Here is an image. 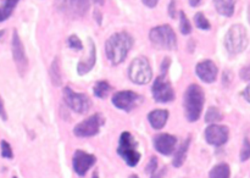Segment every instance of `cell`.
<instances>
[{"label": "cell", "instance_id": "cell-1", "mask_svg": "<svg viewBox=\"0 0 250 178\" xmlns=\"http://www.w3.org/2000/svg\"><path fill=\"white\" fill-rule=\"evenodd\" d=\"M133 45V38L127 32H119L110 37L105 44L107 59L112 65H119L128 55Z\"/></svg>", "mask_w": 250, "mask_h": 178}, {"label": "cell", "instance_id": "cell-2", "mask_svg": "<svg viewBox=\"0 0 250 178\" xmlns=\"http://www.w3.org/2000/svg\"><path fill=\"white\" fill-rule=\"evenodd\" d=\"M204 92L198 84H190L187 88L183 98L186 119L189 122H195L200 119L203 106H204Z\"/></svg>", "mask_w": 250, "mask_h": 178}, {"label": "cell", "instance_id": "cell-3", "mask_svg": "<svg viewBox=\"0 0 250 178\" xmlns=\"http://www.w3.org/2000/svg\"><path fill=\"white\" fill-rule=\"evenodd\" d=\"M248 43V33L246 27L242 24H233L225 36V46L231 55L243 53Z\"/></svg>", "mask_w": 250, "mask_h": 178}, {"label": "cell", "instance_id": "cell-4", "mask_svg": "<svg viewBox=\"0 0 250 178\" xmlns=\"http://www.w3.org/2000/svg\"><path fill=\"white\" fill-rule=\"evenodd\" d=\"M149 38L153 45L158 49H164V50L177 49V37L168 24H161L151 28Z\"/></svg>", "mask_w": 250, "mask_h": 178}, {"label": "cell", "instance_id": "cell-5", "mask_svg": "<svg viewBox=\"0 0 250 178\" xmlns=\"http://www.w3.org/2000/svg\"><path fill=\"white\" fill-rule=\"evenodd\" d=\"M137 148H138V143L133 138V136L129 132H124L121 137H120L117 153L126 161V163L129 167L137 166L139 160H141V154L137 150Z\"/></svg>", "mask_w": 250, "mask_h": 178}, {"label": "cell", "instance_id": "cell-6", "mask_svg": "<svg viewBox=\"0 0 250 178\" xmlns=\"http://www.w3.org/2000/svg\"><path fill=\"white\" fill-rule=\"evenodd\" d=\"M129 79L139 85L148 84L153 78L150 63L146 58H137L131 62L128 68Z\"/></svg>", "mask_w": 250, "mask_h": 178}, {"label": "cell", "instance_id": "cell-7", "mask_svg": "<svg viewBox=\"0 0 250 178\" xmlns=\"http://www.w3.org/2000/svg\"><path fill=\"white\" fill-rule=\"evenodd\" d=\"M63 99L66 105L77 114H85L89 111L92 102L90 99L83 93H76L70 87L63 88Z\"/></svg>", "mask_w": 250, "mask_h": 178}, {"label": "cell", "instance_id": "cell-8", "mask_svg": "<svg viewBox=\"0 0 250 178\" xmlns=\"http://www.w3.org/2000/svg\"><path fill=\"white\" fill-rule=\"evenodd\" d=\"M104 124V117L100 114L92 115L87 119L78 123L73 129V134L78 138H89L99 133L100 127Z\"/></svg>", "mask_w": 250, "mask_h": 178}, {"label": "cell", "instance_id": "cell-9", "mask_svg": "<svg viewBox=\"0 0 250 178\" xmlns=\"http://www.w3.org/2000/svg\"><path fill=\"white\" fill-rule=\"evenodd\" d=\"M154 99L158 102H170L175 100V90H173L171 83L166 79L165 75H161L154 80L153 88H151Z\"/></svg>", "mask_w": 250, "mask_h": 178}, {"label": "cell", "instance_id": "cell-10", "mask_svg": "<svg viewBox=\"0 0 250 178\" xmlns=\"http://www.w3.org/2000/svg\"><path fill=\"white\" fill-rule=\"evenodd\" d=\"M143 101V98L137 93L131 92V90H122V92H117L116 94L112 97V104L120 110L124 111H132L136 109L141 102Z\"/></svg>", "mask_w": 250, "mask_h": 178}, {"label": "cell", "instance_id": "cell-11", "mask_svg": "<svg viewBox=\"0 0 250 178\" xmlns=\"http://www.w3.org/2000/svg\"><path fill=\"white\" fill-rule=\"evenodd\" d=\"M229 131L226 126H220V124H210L205 129V139L210 145L221 146L229 140Z\"/></svg>", "mask_w": 250, "mask_h": 178}, {"label": "cell", "instance_id": "cell-12", "mask_svg": "<svg viewBox=\"0 0 250 178\" xmlns=\"http://www.w3.org/2000/svg\"><path fill=\"white\" fill-rule=\"evenodd\" d=\"M12 56H14V61L16 63V67L19 70V72L23 76L24 71L27 70V65H28V61H27L26 53H24V46L22 44L21 39H20L19 34L16 31H14L12 34Z\"/></svg>", "mask_w": 250, "mask_h": 178}, {"label": "cell", "instance_id": "cell-13", "mask_svg": "<svg viewBox=\"0 0 250 178\" xmlns=\"http://www.w3.org/2000/svg\"><path fill=\"white\" fill-rule=\"evenodd\" d=\"M95 161H97V158L94 155H92V154H88L82 150H77L73 154V170H75V172L80 177H83L88 172V170L94 165Z\"/></svg>", "mask_w": 250, "mask_h": 178}, {"label": "cell", "instance_id": "cell-14", "mask_svg": "<svg viewBox=\"0 0 250 178\" xmlns=\"http://www.w3.org/2000/svg\"><path fill=\"white\" fill-rule=\"evenodd\" d=\"M153 144L158 153L163 154V155H171L176 149L177 138L167 133L158 134L154 137Z\"/></svg>", "mask_w": 250, "mask_h": 178}, {"label": "cell", "instance_id": "cell-15", "mask_svg": "<svg viewBox=\"0 0 250 178\" xmlns=\"http://www.w3.org/2000/svg\"><path fill=\"white\" fill-rule=\"evenodd\" d=\"M195 72L203 82L212 83L216 79L219 70H217V66L215 65L214 61L204 60L198 63L197 67H195Z\"/></svg>", "mask_w": 250, "mask_h": 178}, {"label": "cell", "instance_id": "cell-16", "mask_svg": "<svg viewBox=\"0 0 250 178\" xmlns=\"http://www.w3.org/2000/svg\"><path fill=\"white\" fill-rule=\"evenodd\" d=\"M89 56H88L87 60H82L77 65V72L80 76L85 75V73L89 72L95 65V61H97V51H95V45L93 43L92 39H89Z\"/></svg>", "mask_w": 250, "mask_h": 178}, {"label": "cell", "instance_id": "cell-17", "mask_svg": "<svg viewBox=\"0 0 250 178\" xmlns=\"http://www.w3.org/2000/svg\"><path fill=\"white\" fill-rule=\"evenodd\" d=\"M168 119L167 110H154L148 115V121L154 129H161Z\"/></svg>", "mask_w": 250, "mask_h": 178}, {"label": "cell", "instance_id": "cell-18", "mask_svg": "<svg viewBox=\"0 0 250 178\" xmlns=\"http://www.w3.org/2000/svg\"><path fill=\"white\" fill-rule=\"evenodd\" d=\"M237 0H214V5L216 11L220 15L226 17H231L234 12Z\"/></svg>", "mask_w": 250, "mask_h": 178}, {"label": "cell", "instance_id": "cell-19", "mask_svg": "<svg viewBox=\"0 0 250 178\" xmlns=\"http://www.w3.org/2000/svg\"><path fill=\"white\" fill-rule=\"evenodd\" d=\"M68 1H70L71 7H72V10L76 14L84 15L89 10L92 2L102 5L104 0H68Z\"/></svg>", "mask_w": 250, "mask_h": 178}, {"label": "cell", "instance_id": "cell-20", "mask_svg": "<svg viewBox=\"0 0 250 178\" xmlns=\"http://www.w3.org/2000/svg\"><path fill=\"white\" fill-rule=\"evenodd\" d=\"M189 145H190V138L188 137V138L183 141L182 145L178 148V150L176 151L175 156H173L172 165L175 166L176 168L181 167V166L183 165V162H185L186 156H187V153H188V149H189Z\"/></svg>", "mask_w": 250, "mask_h": 178}, {"label": "cell", "instance_id": "cell-21", "mask_svg": "<svg viewBox=\"0 0 250 178\" xmlns=\"http://www.w3.org/2000/svg\"><path fill=\"white\" fill-rule=\"evenodd\" d=\"M49 75H50V79L54 85L59 87L62 83V75H61V67H60V61L58 58L54 59L53 63L49 70Z\"/></svg>", "mask_w": 250, "mask_h": 178}, {"label": "cell", "instance_id": "cell-22", "mask_svg": "<svg viewBox=\"0 0 250 178\" xmlns=\"http://www.w3.org/2000/svg\"><path fill=\"white\" fill-rule=\"evenodd\" d=\"M19 1L20 0H4V2L0 5V22H4L5 20L11 16L12 11Z\"/></svg>", "mask_w": 250, "mask_h": 178}, {"label": "cell", "instance_id": "cell-23", "mask_svg": "<svg viewBox=\"0 0 250 178\" xmlns=\"http://www.w3.org/2000/svg\"><path fill=\"white\" fill-rule=\"evenodd\" d=\"M231 170L227 163H219L209 173V178H229Z\"/></svg>", "mask_w": 250, "mask_h": 178}, {"label": "cell", "instance_id": "cell-24", "mask_svg": "<svg viewBox=\"0 0 250 178\" xmlns=\"http://www.w3.org/2000/svg\"><path fill=\"white\" fill-rule=\"evenodd\" d=\"M111 92V85L106 80H99L94 85V95L99 99H105Z\"/></svg>", "mask_w": 250, "mask_h": 178}, {"label": "cell", "instance_id": "cell-25", "mask_svg": "<svg viewBox=\"0 0 250 178\" xmlns=\"http://www.w3.org/2000/svg\"><path fill=\"white\" fill-rule=\"evenodd\" d=\"M222 119V114L217 107L211 106L208 109L207 114H205V121L208 123H215V122H219Z\"/></svg>", "mask_w": 250, "mask_h": 178}, {"label": "cell", "instance_id": "cell-26", "mask_svg": "<svg viewBox=\"0 0 250 178\" xmlns=\"http://www.w3.org/2000/svg\"><path fill=\"white\" fill-rule=\"evenodd\" d=\"M194 23L198 28L203 29V31H208V29L211 28V24H210L209 20L205 17V15L203 14V12H197V14H195Z\"/></svg>", "mask_w": 250, "mask_h": 178}, {"label": "cell", "instance_id": "cell-27", "mask_svg": "<svg viewBox=\"0 0 250 178\" xmlns=\"http://www.w3.org/2000/svg\"><path fill=\"white\" fill-rule=\"evenodd\" d=\"M180 29L182 32V34H185V36H187V34H189L192 32V24H190L187 15L183 11L180 12Z\"/></svg>", "mask_w": 250, "mask_h": 178}, {"label": "cell", "instance_id": "cell-28", "mask_svg": "<svg viewBox=\"0 0 250 178\" xmlns=\"http://www.w3.org/2000/svg\"><path fill=\"white\" fill-rule=\"evenodd\" d=\"M67 45L68 48L73 49V50H82L83 44L81 39L77 36H70L67 39Z\"/></svg>", "mask_w": 250, "mask_h": 178}, {"label": "cell", "instance_id": "cell-29", "mask_svg": "<svg viewBox=\"0 0 250 178\" xmlns=\"http://www.w3.org/2000/svg\"><path fill=\"white\" fill-rule=\"evenodd\" d=\"M250 158V140L248 138H244L243 146L241 150V161H247Z\"/></svg>", "mask_w": 250, "mask_h": 178}, {"label": "cell", "instance_id": "cell-30", "mask_svg": "<svg viewBox=\"0 0 250 178\" xmlns=\"http://www.w3.org/2000/svg\"><path fill=\"white\" fill-rule=\"evenodd\" d=\"M0 145H1V156L5 158H12V156H14V154H12V149H11V145H10L9 143H7L6 140H1V143H0Z\"/></svg>", "mask_w": 250, "mask_h": 178}, {"label": "cell", "instance_id": "cell-31", "mask_svg": "<svg viewBox=\"0 0 250 178\" xmlns=\"http://www.w3.org/2000/svg\"><path fill=\"white\" fill-rule=\"evenodd\" d=\"M156 170H158V158L154 156V158H150V161L148 162V165H146V172L148 173V175H151V173L155 172Z\"/></svg>", "mask_w": 250, "mask_h": 178}, {"label": "cell", "instance_id": "cell-32", "mask_svg": "<svg viewBox=\"0 0 250 178\" xmlns=\"http://www.w3.org/2000/svg\"><path fill=\"white\" fill-rule=\"evenodd\" d=\"M166 172H167V168L164 167V168H161V170H156L155 172L151 173L150 176H151V178H164L165 177Z\"/></svg>", "mask_w": 250, "mask_h": 178}, {"label": "cell", "instance_id": "cell-33", "mask_svg": "<svg viewBox=\"0 0 250 178\" xmlns=\"http://www.w3.org/2000/svg\"><path fill=\"white\" fill-rule=\"evenodd\" d=\"M241 77L243 78L244 80H249L250 79V65L244 67L243 70L241 71Z\"/></svg>", "mask_w": 250, "mask_h": 178}, {"label": "cell", "instance_id": "cell-34", "mask_svg": "<svg viewBox=\"0 0 250 178\" xmlns=\"http://www.w3.org/2000/svg\"><path fill=\"white\" fill-rule=\"evenodd\" d=\"M0 117H1V119H4V121H6L7 119V115H6V111H5L4 101H2L1 97H0Z\"/></svg>", "mask_w": 250, "mask_h": 178}, {"label": "cell", "instance_id": "cell-35", "mask_svg": "<svg viewBox=\"0 0 250 178\" xmlns=\"http://www.w3.org/2000/svg\"><path fill=\"white\" fill-rule=\"evenodd\" d=\"M168 14H170V16L172 17V19H175L176 17V1L175 0H171L170 7H168Z\"/></svg>", "mask_w": 250, "mask_h": 178}, {"label": "cell", "instance_id": "cell-36", "mask_svg": "<svg viewBox=\"0 0 250 178\" xmlns=\"http://www.w3.org/2000/svg\"><path fill=\"white\" fill-rule=\"evenodd\" d=\"M168 66H170V59L166 58L165 60H164V62L161 63V72H163V75H165V73L167 72Z\"/></svg>", "mask_w": 250, "mask_h": 178}, {"label": "cell", "instance_id": "cell-37", "mask_svg": "<svg viewBox=\"0 0 250 178\" xmlns=\"http://www.w3.org/2000/svg\"><path fill=\"white\" fill-rule=\"evenodd\" d=\"M142 1H143V4L146 5V6H148V7H155L156 5H158V1L159 0H142Z\"/></svg>", "mask_w": 250, "mask_h": 178}, {"label": "cell", "instance_id": "cell-38", "mask_svg": "<svg viewBox=\"0 0 250 178\" xmlns=\"http://www.w3.org/2000/svg\"><path fill=\"white\" fill-rule=\"evenodd\" d=\"M243 97H244V99L247 100V101L250 102V84L248 85V87L246 88V89H244Z\"/></svg>", "mask_w": 250, "mask_h": 178}, {"label": "cell", "instance_id": "cell-39", "mask_svg": "<svg viewBox=\"0 0 250 178\" xmlns=\"http://www.w3.org/2000/svg\"><path fill=\"white\" fill-rule=\"evenodd\" d=\"M200 1H202V0H189V5L190 6L195 7L200 4Z\"/></svg>", "mask_w": 250, "mask_h": 178}, {"label": "cell", "instance_id": "cell-40", "mask_svg": "<svg viewBox=\"0 0 250 178\" xmlns=\"http://www.w3.org/2000/svg\"><path fill=\"white\" fill-rule=\"evenodd\" d=\"M94 19H97L98 23H99V24L102 23V16H100V15H99V11H98V10L94 12Z\"/></svg>", "mask_w": 250, "mask_h": 178}, {"label": "cell", "instance_id": "cell-41", "mask_svg": "<svg viewBox=\"0 0 250 178\" xmlns=\"http://www.w3.org/2000/svg\"><path fill=\"white\" fill-rule=\"evenodd\" d=\"M93 178H99V176H98V172L93 173Z\"/></svg>", "mask_w": 250, "mask_h": 178}, {"label": "cell", "instance_id": "cell-42", "mask_svg": "<svg viewBox=\"0 0 250 178\" xmlns=\"http://www.w3.org/2000/svg\"><path fill=\"white\" fill-rule=\"evenodd\" d=\"M248 20H249V23H250V6H249V9H248Z\"/></svg>", "mask_w": 250, "mask_h": 178}, {"label": "cell", "instance_id": "cell-43", "mask_svg": "<svg viewBox=\"0 0 250 178\" xmlns=\"http://www.w3.org/2000/svg\"><path fill=\"white\" fill-rule=\"evenodd\" d=\"M129 178H139L138 176H136V175H132V176H129Z\"/></svg>", "mask_w": 250, "mask_h": 178}, {"label": "cell", "instance_id": "cell-44", "mask_svg": "<svg viewBox=\"0 0 250 178\" xmlns=\"http://www.w3.org/2000/svg\"><path fill=\"white\" fill-rule=\"evenodd\" d=\"M1 34H4V31H1V32H0V36H1Z\"/></svg>", "mask_w": 250, "mask_h": 178}, {"label": "cell", "instance_id": "cell-45", "mask_svg": "<svg viewBox=\"0 0 250 178\" xmlns=\"http://www.w3.org/2000/svg\"><path fill=\"white\" fill-rule=\"evenodd\" d=\"M14 178H17V177H14Z\"/></svg>", "mask_w": 250, "mask_h": 178}]
</instances>
